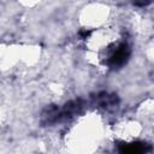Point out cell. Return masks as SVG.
I'll return each instance as SVG.
<instances>
[{"label":"cell","instance_id":"6da1fadb","mask_svg":"<svg viewBox=\"0 0 154 154\" xmlns=\"http://www.w3.org/2000/svg\"><path fill=\"white\" fill-rule=\"evenodd\" d=\"M130 57V48L126 43H122L118 46V48L111 54V57L107 60V64L111 67H119L124 65Z\"/></svg>","mask_w":154,"mask_h":154},{"label":"cell","instance_id":"3957f363","mask_svg":"<svg viewBox=\"0 0 154 154\" xmlns=\"http://www.w3.org/2000/svg\"><path fill=\"white\" fill-rule=\"evenodd\" d=\"M96 100L99 102L100 106L105 107V108H109L113 106H117L118 103V97L114 94H108V93H100L96 96Z\"/></svg>","mask_w":154,"mask_h":154},{"label":"cell","instance_id":"277c9868","mask_svg":"<svg viewBox=\"0 0 154 154\" xmlns=\"http://www.w3.org/2000/svg\"><path fill=\"white\" fill-rule=\"evenodd\" d=\"M119 150L122 153H141V152H146V143L136 142V143H131V144H122Z\"/></svg>","mask_w":154,"mask_h":154},{"label":"cell","instance_id":"5b68a950","mask_svg":"<svg viewBox=\"0 0 154 154\" xmlns=\"http://www.w3.org/2000/svg\"><path fill=\"white\" fill-rule=\"evenodd\" d=\"M152 2V0H134V5L135 6H138V7H143V6H147Z\"/></svg>","mask_w":154,"mask_h":154},{"label":"cell","instance_id":"7a4b0ae2","mask_svg":"<svg viewBox=\"0 0 154 154\" xmlns=\"http://www.w3.org/2000/svg\"><path fill=\"white\" fill-rule=\"evenodd\" d=\"M60 120V111L57 106H48L42 113V124H53Z\"/></svg>","mask_w":154,"mask_h":154},{"label":"cell","instance_id":"8992f818","mask_svg":"<svg viewBox=\"0 0 154 154\" xmlns=\"http://www.w3.org/2000/svg\"><path fill=\"white\" fill-rule=\"evenodd\" d=\"M79 35H81L82 38H87L90 35V30H81L79 31Z\"/></svg>","mask_w":154,"mask_h":154}]
</instances>
